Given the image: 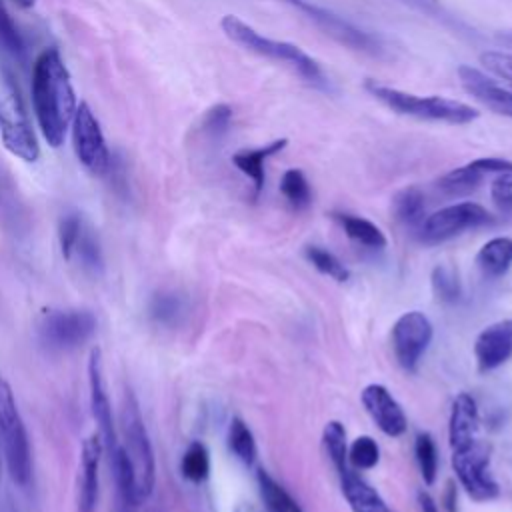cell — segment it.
<instances>
[{"label":"cell","mask_w":512,"mask_h":512,"mask_svg":"<svg viewBox=\"0 0 512 512\" xmlns=\"http://www.w3.org/2000/svg\"><path fill=\"white\" fill-rule=\"evenodd\" d=\"M32 106L44 140L58 148L76 112L70 72L56 48H44L32 66Z\"/></svg>","instance_id":"obj_1"},{"label":"cell","mask_w":512,"mask_h":512,"mask_svg":"<svg viewBox=\"0 0 512 512\" xmlns=\"http://www.w3.org/2000/svg\"><path fill=\"white\" fill-rule=\"evenodd\" d=\"M0 442L8 464L10 478L16 486L26 488L32 480V454L28 432L18 412L10 384L0 376Z\"/></svg>","instance_id":"obj_6"},{"label":"cell","mask_w":512,"mask_h":512,"mask_svg":"<svg viewBox=\"0 0 512 512\" xmlns=\"http://www.w3.org/2000/svg\"><path fill=\"white\" fill-rule=\"evenodd\" d=\"M480 64L512 86V54L510 52H502V50L482 52Z\"/></svg>","instance_id":"obj_42"},{"label":"cell","mask_w":512,"mask_h":512,"mask_svg":"<svg viewBox=\"0 0 512 512\" xmlns=\"http://www.w3.org/2000/svg\"><path fill=\"white\" fill-rule=\"evenodd\" d=\"M458 78L462 88L488 110L512 118V90L498 86L490 76L466 64L458 66Z\"/></svg>","instance_id":"obj_17"},{"label":"cell","mask_w":512,"mask_h":512,"mask_svg":"<svg viewBox=\"0 0 512 512\" xmlns=\"http://www.w3.org/2000/svg\"><path fill=\"white\" fill-rule=\"evenodd\" d=\"M348 460L354 468H360V470L374 468L380 460V450L376 440L370 436L356 438L348 450Z\"/></svg>","instance_id":"obj_39"},{"label":"cell","mask_w":512,"mask_h":512,"mask_svg":"<svg viewBox=\"0 0 512 512\" xmlns=\"http://www.w3.org/2000/svg\"><path fill=\"white\" fill-rule=\"evenodd\" d=\"M490 196L502 214H512V172L496 174L490 184Z\"/></svg>","instance_id":"obj_41"},{"label":"cell","mask_w":512,"mask_h":512,"mask_svg":"<svg viewBox=\"0 0 512 512\" xmlns=\"http://www.w3.org/2000/svg\"><path fill=\"white\" fill-rule=\"evenodd\" d=\"M0 446H2V442H0ZM0 482H2V450H0Z\"/></svg>","instance_id":"obj_48"},{"label":"cell","mask_w":512,"mask_h":512,"mask_svg":"<svg viewBox=\"0 0 512 512\" xmlns=\"http://www.w3.org/2000/svg\"><path fill=\"white\" fill-rule=\"evenodd\" d=\"M280 192L288 200V204L296 210H304L312 202V190L302 170L290 168L282 174Z\"/></svg>","instance_id":"obj_30"},{"label":"cell","mask_w":512,"mask_h":512,"mask_svg":"<svg viewBox=\"0 0 512 512\" xmlns=\"http://www.w3.org/2000/svg\"><path fill=\"white\" fill-rule=\"evenodd\" d=\"M290 512H302V508H300V506H298V504L294 502V504H292V510H290Z\"/></svg>","instance_id":"obj_47"},{"label":"cell","mask_w":512,"mask_h":512,"mask_svg":"<svg viewBox=\"0 0 512 512\" xmlns=\"http://www.w3.org/2000/svg\"><path fill=\"white\" fill-rule=\"evenodd\" d=\"M220 28L226 34L228 40H232L234 44H238L240 48L282 62L286 66H290L294 72H298L308 84L318 86V88H326V76L320 68V64L308 56L302 48H298L292 42H284V40H274L268 36H262L258 30H254L250 24H246L244 20H240L234 14H226L220 20Z\"/></svg>","instance_id":"obj_2"},{"label":"cell","mask_w":512,"mask_h":512,"mask_svg":"<svg viewBox=\"0 0 512 512\" xmlns=\"http://www.w3.org/2000/svg\"><path fill=\"white\" fill-rule=\"evenodd\" d=\"M366 92H370L380 104L390 108L400 116H410L418 120L430 122H446V124H470L474 122L480 112L470 104L460 100L444 98V96H418L412 92H404L376 80L364 82Z\"/></svg>","instance_id":"obj_3"},{"label":"cell","mask_w":512,"mask_h":512,"mask_svg":"<svg viewBox=\"0 0 512 512\" xmlns=\"http://www.w3.org/2000/svg\"><path fill=\"white\" fill-rule=\"evenodd\" d=\"M282 2L300 10L304 16H308L314 24H318L336 42H340V44H344L352 50L366 52V54H380L382 52V42L374 34L354 26L352 22L340 18L338 14H334L326 8H320V6L312 4L310 0H282Z\"/></svg>","instance_id":"obj_10"},{"label":"cell","mask_w":512,"mask_h":512,"mask_svg":"<svg viewBox=\"0 0 512 512\" xmlns=\"http://www.w3.org/2000/svg\"><path fill=\"white\" fill-rule=\"evenodd\" d=\"M0 134L8 152L24 162H36L40 146L28 120L14 68L0 64Z\"/></svg>","instance_id":"obj_4"},{"label":"cell","mask_w":512,"mask_h":512,"mask_svg":"<svg viewBox=\"0 0 512 512\" xmlns=\"http://www.w3.org/2000/svg\"><path fill=\"white\" fill-rule=\"evenodd\" d=\"M480 416L476 402L470 394L460 392L450 410V422H448V438L452 452L466 450L480 442Z\"/></svg>","instance_id":"obj_18"},{"label":"cell","mask_w":512,"mask_h":512,"mask_svg":"<svg viewBox=\"0 0 512 512\" xmlns=\"http://www.w3.org/2000/svg\"><path fill=\"white\" fill-rule=\"evenodd\" d=\"M228 448L244 464L250 466L256 462V456H258L256 440H254L250 428L246 426V422L240 418H232V422L228 426Z\"/></svg>","instance_id":"obj_29"},{"label":"cell","mask_w":512,"mask_h":512,"mask_svg":"<svg viewBox=\"0 0 512 512\" xmlns=\"http://www.w3.org/2000/svg\"><path fill=\"white\" fill-rule=\"evenodd\" d=\"M304 254L312 262V266L316 270H320L322 274L334 278L336 282H346L348 280V276H350L348 268L332 252H328V250H324L320 246H308L304 250Z\"/></svg>","instance_id":"obj_37"},{"label":"cell","mask_w":512,"mask_h":512,"mask_svg":"<svg viewBox=\"0 0 512 512\" xmlns=\"http://www.w3.org/2000/svg\"><path fill=\"white\" fill-rule=\"evenodd\" d=\"M0 220L10 234H26L28 218L10 174L0 168Z\"/></svg>","instance_id":"obj_22"},{"label":"cell","mask_w":512,"mask_h":512,"mask_svg":"<svg viewBox=\"0 0 512 512\" xmlns=\"http://www.w3.org/2000/svg\"><path fill=\"white\" fill-rule=\"evenodd\" d=\"M0 60L6 66L26 64V42L4 0H0Z\"/></svg>","instance_id":"obj_23"},{"label":"cell","mask_w":512,"mask_h":512,"mask_svg":"<svg viewBox=\"0 0 512 512\" xmlns=\"http://www.w3.org/2000/svg\"><path fill=\"white\" fill-rule=\"evenodd\" d=\"M180 470H182V476L188 480V482H194V484H200L208 478L210 474V456H208V450L202 442H192L184 456H182V462H180Z\"/></svg>","instance_id":"obj_33"},{"label":"cell","mask_w":512,"mask_h":512,"mask_svg":"<svg viewBox=\"0 0 512 512\" xmlns=\"http://www.w3.org/2000/svg\"><path fill=\"white\" fill-rule=\"evenodd\" d=\"M432 290L440 302L444 304L456 302L460 298V280L456 270L446 264L436 266L432 270Z\"/></svg>","instance_id":"obj_35"},{"label":"cell","mask_w":512,"mask_h":512,"mask_svg":"<svg viewBox=\"0 0 512 512\" xmlns=\"http://www.w3.org/2000/svg\"><path fill=\"white\" fill-rule=\"evenodd\" d=\"M322 442H324V448H326L328 458L332 460L336 472L338 474L344 472L348 468V444H346L344 424H340L338 420H330L324 426Z\"/></svg>","instance_id":"obj_32"},{"label":"cell","mask_w":512,"mask_h":512,"mask_svg":"<svg viewBox=\"0 0 512 512\" xmlns=\"http://www.w3.org/2000/svg\"><path fill=\"white\" fill-rule=\"evenodd\" d=\"M108 458H110V468L114 472L120 508H124V510L136 508L140 504L138 496H136V478H134V468H132V462H130L124 446L118 444L116 450Z\"/></svg>","instance_id":"obj_24"},{"label":"cell","mask_w":512,"mask_h":512,"mask_svg":"<svg viewBox=\"0 0 512 512\" xmlns=\"http://www.w3.org/2000/svg\"><path fill=\"white\" fill-rule=\"evenodd\" d=\"M334 218L340 222L348 238L356 240L358 244H364L368 248H384L386 236L384 232L370 220L354 214H334Z\"/></svg>","instance_id":"obj_28"},{"label":"cell","mask_w":512,"mask_h":512,"mask_svg":"<svg viewBox=\"0 0 512 512\" xmlns=\"http://www.w3.org/2000/svg\"><path fill=\"white\" fill-rule=\"evenodd\" d=\"M102 438L92 434L82 444L80 460V488H78V512H96L98 502V468L102 458Z\"/></svg>","instance_id":"obj_19"},{"label":"cell","mask_w":512,"mask_h":512,"mask_svg":"<svg viewBox=\"0 0 512 512\" xmlns=\"http://www.w3.org/2000/svg\"><path fill=\"white\" fill-rule=\"evenodd\" d=\"M418 504H420L422 512H440L436 502H434V498L428 492H424V490L418 492Z\"/></svg>","instance_id":"obj_43"},{"label":"cell","mask_w":512,"mask_h":512,"mask_svg":"<svg viewBox=\"0 0 512 512\" xmlns=\"http://www.w3.org/2000/svg\"><path fill=\"white\" fill-rule=\"evenodd\" d=\"M184 314H186V302L180 294L172 290H160L152 294L148 302V316L158 326L174 328L182 322Z\"/></svg>","instance_id":"obj_26"},{"label":"cell","mask_w":512,"mask_h":512,"mask_svg":"<svg viewBox=\"0 0 512 512\" xmlns=\"http://www.w3.org/2000/svg\"><path fill=\"white\" fill-rule=\"evenodd\" d=\"M500 172H512V160L484 156L446 172L444 176L438 178L436 186L446 196H466L480 186L486 174H500Z\"/></svg>","instance_id":"obj_14"},{"label":"cell","mask_w":512,"mask_h":512,"mask_svg":"<svg viewBox=\"0 0 512 512\" xmlns=\"http://www.w3.org/2000/svg\"><path fill=\"white\" fill-rule=\"evenodd\" d=\"M340 476V488L342 494L352 508V512H392L384 498L354 470L346 468Z\"/></svg>","instance_id":"obj_21"},{"label":"cell","mask_w":512,"mask_h":512,"mask_svg":"<svg viewBox=\"0 0 512 512\" xmlns=\"http://www.w3.org/2000/svg\"><path fill=\"white\" fill-rule=\"evenodd\" d=\"M286 146H288V138H278V140H272L264 146L242 148V150L234 152V156H232L234 166L252 180L256 194H260L262 188H264V180H266L264 164H266V160L272 158L274 154L282 152Z\"/></svg>","instance_id":"obj_20"},{"label":"cell","mask_w":512,"mask_h":512,"mask_svg":"<svg viewBox=\"0 0 512 512\" xmlns=\"http://www.w3.org/2000/svg\"><path fill=\"white\" fill-rule=\"evenodd\" d=\"M476 264L488 278L504 276L512 266V238L496 236L488 240L476 254Z\"/></svg>","instance_id":"obj_25"},{"label":"cell","mask_w":512,"mask_h":512,"mask_svg":"<svg viewBox=\"0 0 512 512\" xmlns=\"http://www.w3.org/2000/svg\"><path fill=\"white\" fill-rule=\"evenodd\" d=\"M430 340H432V324L418 310L402 314L392 326V346H394L396 360L408 372L416 370Z\"/></svg>","instance_id":"obj_12"},{"label":"cell","mask_w":512,"mask_h":512,"mask_svg":"<svg viewBox=\"0 0 512 512\" xmlns=\"http://www.w3.org/2000/svg\"><path fill=\"white\" fill-rule=\"evenodd\" d=\"M72 146L78 162L94 176H104L110 170V150L106 146L98 118L88 102L76 106L72 118Z\"/></svg>","instance_id":"obj_8"},{"label":"cell","mask_w":512,"mask_h":512,"mask_svg":"<svg viewBox=\"0 0 512 512\" xmlns=\"http://www.w3.org/2000/svg\"><path fill=\"white\" fill-rule=\"evenodd\" d=\"M88 386H90V408L92 416L98 424L102 444L108 452V456L116 450L118 446V436H116V426H114V416H112V404L106 392V382H104V370H102V352L100 348L90 350L88 358Z\"/></svg>","instance_id":"obj_13"},{"label":"cell","mask_w":512,"mask_h":512,"mask_svg":"<svg viewBox=\"0 0 512 512\" xmlns=\"http://www.w3.org/2000/svg\"><path fill=\"white\" fill-rule=\"evenodd\" d=\"M78 256L80 260V266L84 272H88L90 276H102L104 272V254H102V246H100V240H98V234L84 222L82 230H80V236H78V242L74 246V252L72 256Z\"/></svg>","instance_id":"obj_27"},{"label":"cell","mask_w":512,"mask_h":512,"mask_svg":"<svg viewBox=\"0 0 512 512\" xmlns=\"http://www.w3.org/2000/svg\"><path fill=\"white\" fill-rule=\"evenodd\" d=\"M474 356L480 372H490L512 358V318L486 326L476 342Z\"/></svg>","instance_id":"obj_15"},{"label":"cell","mask_w":512,"mask_h":512,"mask_svg":"<svg viewBox=\"0 0 512 512\" xmlns=\"http://www.w3.org/2000/svg\"><path fill=\"white\" fill-rule=\"evenodd\" d=\"M230 124H232V108L228 104L210 106L200 120L202 132L210 138L224 136L230 130Z\"/></svg>","instance_id":"obj_38"},{"label":"cell","mask_w":512,"mask_h":512,"mask_svg":"<svg viewBox=\"0 0 512 512\" xmlns=\"http://www.w3.org/2000/svg\"><path fill=\"white\" fill-rule=\"evenodd\" d=\"M488 462V448L482 442H476L466 450L452 452V468L466 494L476 502H488L500 494V488L490 474Z\"/></svg>","instance_id":"obj_11"},{"label":"cell","mask_w":512,"mask_h":512,"mask_svg":"<svg viewBox=\"0 0 512 512\" xmlns=\"http://www.w3.org/2000/svg\"><path fill=\"white\" fill-rule=\"evenodd\" d=\"M82 226H84V220L78 212H70V214L62 216V220L58 224V242H60V252H62L64 260L72 258V252L78 242Z\"/></svg>","instance_id":"obj_40"},{"label":"cell","mask_w":512,"mask_h":512,"mask_svg":"<svg viewBox=\"0 0 512 512\" xmlns=\"http://www.w3.org/2000/svg\"><path fill=\"white\" fill-rule=\"evenodd\" d=\"M120 420H122V432H124V442H126L124 450L134 468L136 496H138V502H144L150 498V494L154 490L156 460H154V450H152L148 430H146L142 414H140L138 400L130 388L124 390Z\"/></svg>","instance_id":"obj_5"},{"label":"cell","mask_w":512,"mask_h":512,"mask_svg":"<svg viewBox=\"0 0 512 512\" xmlns=\"http://www.w3.org/2000/svg\"><path fill=\"white\" fill-rule=\"evenodd\" d=\"M492 222V214L476 202H458L436 210L420 224V240L424 244H440L458 236L468 228Z\"/></svg>","instance_id":"obj_9"},{"label":"cell","mask_w":512,"mask_h":512,"mask_svg":"<svg viewBox=\"0 0 512 512\" xmlns=\"http://www.w3.org/2000/svg\"><path fill=\"white\" fill-rule=\"evenodd\" d=\"M362 404L386 436L396 438L404 434L408 424L406 414L382 384H368L362 390Z\"/></svg>","instance_id":"obj_16"},{"label":"cell","mask_w":512,"mask_h":512,"mask_svg":"<svg viewBox=\"0 0 512 512\" xmlns=\"http://www.w3.org/2000/svg\"><path fill=\"white\" fill-rule=\"evenodd\" d=\"M424 206H426L424 204V194L416 186H408V188L400 190L394 196V202H392L396 218L400 222H404V224H418V222H422Z\"/></svg>","instance_id":"obj_31"},{"label":"cell","mask_w":512,"mask_h":512,"mask_svg":"<svg viewBox=\"0 0 512 512\" xmlns=\"http://www.w3.org/2000/svg\"><path fill=\"white\" fill-rule=\"evenodd\" d=\"M454 504H456V488L452 482H448L446 486V506L450 512H454Z\"/></svg>","instance_id":"obj_44"},{"label":"cell","mask_w":512,"mask_h":512,"mask_svg":"<svg viewBox=\"0 0 512 512\" xmlns=\"http://www.w3.org/2000/svg\"><path fill=\"white\" fill-rule=\"evenodd\" d=\"M14 2H16L18 6H22V8H32L36 0H14Z\"/></svg>","instance_id":"obj_46"},{"label":"cell","mask_w":512,"mask_h":512,"mask_svg":"<svg viewBox=\"0 0 512 512\" xmlns=\"http://www.w3.org/2000/svg\"><path fill=\"white\" fill-rule=\"evenodd\" d=\"M234 512H260V510L256 506H252V504H238Z\"/></svg>","instance_id":"obj_45"},{"label":"cell","mask_w":512,"mask_h":512,"mask_svg":"<svg viewBox=\"0 0 512 512\" xmlns=\"http://www.w3.org/2000/svg\"><path fill=\"white\" fill-rule=\"evenodd\" d=\"M256 478H258L260 496H262L264 506L268 508V512H290L292 510L294 500L264 468L258 470Z\"/></svg>","instance_id":"obj_34"},{"label":"cell","mask_w":512,"mask_h":512,"mask_svg":"<svg viewBox=\"0 0 512 512\" xmlns=\"http://www.w3.org/2000/svg\"><path fill=\"white\" fill-rule=\"evenodd\" d=\"M414 454H416V462L420 466V474L422 480L432 486L436 480V472H438V454H436V446L434 440L428 432L418 434L416 436V444H414Z\"/></svg>","instance_id":"obj_36"},{"label":"cell","mask_w":512,"mask_h":512,"mask_svg":"<svg viewBox=\"0 0 512 512\" xmlns=\"http://www.w3.org/2000/svg\"><path fill=\"white\" fill-rule=\"evenodd\" d=\"M96 316L84 308L46 310L40 320V342L52 352H68L86 344L96 332Z\"/></svg>","instance_id":"obj_7"}]
</instances>
